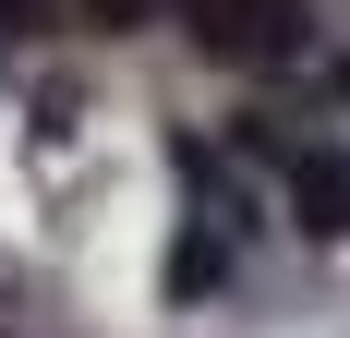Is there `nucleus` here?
<instances>
[{"label":"nucleus","instance_id":"f257e3e1","mask_svg":"<svg viewBox=\"0 0 350 338\" xmlns=\"http://www.w3.org/2000/svg\"><path fill=\"white\" fill-rule=\"evenodd\" d=\"M206 61H302V0H193Z\"/></svg>","mask_w":350,"mask_h":338},{"label":"nucleus","instance_id":"f03ea898","mask_svg":"<svg viewBox=\"0 0 350 338\" xmlns=\"http://www.w3.org/2000/svg\"><path fill=\"white\" fill-rule=\"evenodd\" d=\"M181 169H193V218H181V254H170V302H206L217 278H230V230H217L230 205H217V181H206V157H181Z\"/></svg>","mask_w":350,"mask_h":338},{"label":"nucleus","instance_id":"20e7f679","mask_svg":"<svg viewBox=\"0 0 350 338\" xmlns=\"http://www.w3.org/2000/svg\"><path fill=\"white\" fill-rule=\"evenodd\" d=\"M133 12H145V0H85V25H133Z\"/></svg>","mask_w":350,"mask_h":338},{"label":"nucleus","instance_id":"39448f33","mask_svg":"<svg viewBox=\"0 0 350 338\" xmlns=\"http://www.w3.org/2000/svg\"><path fill=\"white\" fill-rule=\"evenodd\" d=\"M25 12H36V0H0V25H25Z\"/></svg>","mask_w":350,"mask_h":338},{"label":"nucleus","instance_id":"7ed1b4c3","mask_svg":"<svg viewBox=\"0 0 350 338\" xmlns=\"http://www.w3.org/2000/svg\"><path fill=\"white\" fill-rule=\"evenodd\" d=\"M254 145H278V157H290V181H302V230H350V169H326V157H302V145H290V133H254Z\"/></svg>","mask_w":350,"mask_h":338}]
</instances>
